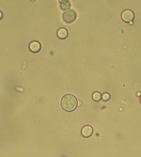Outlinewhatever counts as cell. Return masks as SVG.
Masks as SVG:
<instances>
[{"instance_id": "obj_5", "label": "cell", "mask_w": 141, "mask_h": 157, "mask_svg": "<svg viewBox=\"0 0 141 157\" xmlns=\"http://www.w3.org/2000/svg\"><path fill=\"white\" fill-rule=\"evenodd\" d=\"M29 48L32 52L33 53H37L41 50V44L38 41H32L29 45Z\"/></svg>"}, {"instance_id": "obj_2", "label": "cell", "mask_w": 141, "mask_h": 157, "mask_svg": "<svg viewBox=\"0 0 141 157\" xmlns=\"http://www.w3.org/2000/svg\"><path fill=\"white\" fill-rule=\"evenodd\" d=\"M62 17L65 22L70 24L76 21L77 18V14L75 11L73 10H68L63 13Z\"/></svg>"}, {"instance_id": "obj_7", "label": "cell", "mask_w": 141, "mask_h": 157, "mask_svg": "<svg viewBox=\"0 0 141 157\" xmlns=\"http://www.w3.org/2000/svg\"><path fill=\"white\" fill-rule=\"evenodd\" d=\"M60 2V7L61 10L63 11H66L69 10L71 7V4L69 1H59Z\"/></svg>"}, {"instance_id": "obj_6", "label": "cell", "mask_w": 141, "mask_h": 157, "mask_svg": "<svg viewBox=\"0 0 141 157\" xmlns=\"http://www.w3.org/2000/svg\"><path fill=\"white\" fill-rule=\"evenodd\" d=\"M57 35L58 37L60 39H65L68 36V31L66 28L61 27L58 30Z\"/></svg>"}, {"instance_id": "obj_8", "label": "cell", "mask_w": 141, "mask_h": 157, "mask_svg": "<svg viewBox=\"0 0 141 157\" xmlns=\"http://www.w3.org/2000/svg\"><path fill=\"white\" fill-rule=\"evenodd\" d=\"M92 99L95 101L99 102L102 99L101 94L99 92H94L92 94Z\"/></svg>"}, {"instance_id": "obj_10", "label": "cell", "mask_w": 141, "mask_h": 157, "mask_svg": "<svg viewBox=\"0 0 141 157\" xmlns=\"http://www.w3.org/2000/svg\"><path fill=\"white\" fill-rule=\"evenodd\" d=\"M2 13L0 12V19H1V18H2Z\"/></svg>"}, {"instance_id": "obj_9", "label": "cell", "mask_w": 141, "mask_h": 157, "mask_svg": "<svg viewBox=\"0 0 141 157\" xmlns=\"http://www.w3.org/2000/svg\"><path fill=\"white\" fill-rule=\"evenodd\" d=\"M110 97L109 94L107 92L104 93L102 95V98L104 101H109L110 99Z\"/></svg>"}, {"instance_id": "obj_1", "label": "cell", "mask_w": 141, "mask_h": 157, "mask_svg": "<svg viewBox=\"0 0 141 157\" xmlns=\"http://www.w3.org/2000/svg\"><path fill=\"white\" fill-rule=\"evenodd\" d=\"M61 105L65 111L72 112L76 109L78 101L76 97L72 94H65L61 100Z\"/></svg>"}, {"instance_id": "obj_3", "label": "cell", "mask_w": 141, "mask_h": 157, "mask_svg": "<svg viewBox=\"0 0 141 157\" xmlns=\"http://www.w3.org/2000/svg\"><path fill=\"white\" fill-rule=\"evenodd\" d=\"M121 19L124 21L129 23L132 21L135 18V14L132 11L130 10H126L122 13Z\"/></svg>"}, {"instance_id": "obj_4", "label": "cell", "mask_w": 141, "mask_h": 157, "mask_svg": "<svg viewBox=\"0 0 141 157\" xmlns=\"http://www.w3.org/2000/svg\"><path fill=\"white\" fill-rule=\"evenodd\" d=\"M93 129L92 127L90 125H86L83 127L81 130V135L85 138H88L91 136L93 134Z\"/></svg>"}]
</instances>
